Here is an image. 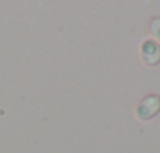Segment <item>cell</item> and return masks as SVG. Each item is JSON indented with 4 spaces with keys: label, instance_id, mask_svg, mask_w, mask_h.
<instances>
[{
    "label": "cell",
    "instance_id": "1",
    "mask_svg": "<svg viewBox=\"0 0 160 153\" xmlns=\"http://www.w3.org/2000/svg\"><path fill=\"white\" fill-rule=\"evenodd\" d=\"M158 113H160V95L157 94H149L143 97L135 109V114L140 120H151Z\"/></svg>",
    "mask_w": 160,
    "mask_h": 153
},
{
    "label": "cell",
    "instance_id": "2",
    "mask_svg": "<svg viewBox=\"0 0 160 153\" xmlns=\"http://www.w3.org/2000/svg\"><path fill=\"white\" fill-rule=\"evenodd\" d=\"M140 58L148 67H155L160 64V44L154 39H144L140 45Z\"/></svg>",
    "mask_w": 160,
    "mask_h": 153
},
{
    "label": "cell",
    "instance_id": "3",
    "mask_svg": "<svg viewBox=\"0 0 160 153\" xmlns=\"http://www.w3.org/2000/svg\"><path fill=\"white\" fill-rule=\"evenodd\" d=\"M149 31L155 42L160 44V17H152L149 22Z\"/></svg>",
    "mask_w": 160,
    "mask_h": 153
}]
</instances>
